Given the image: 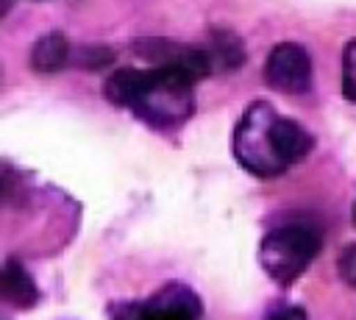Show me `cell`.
<instances>
[{
  "instance_id": "cell-8",
  "label": "cell",
  "mask_w": 356,
  "mask_h": 320,
  "mask_svg": "<svg viewBox=\"0 0 356 320\" xmlns=\"http://www.w3.org/2000/svg\"><path fill=\"white\" fill-rule=\"evenodd\" d=\"M203 50H206L211 67L220 64L222 70H234V67H239V64L245 61V47H242V42H239V36L231 33V31H217V33H211L209 47H203Z\"/></svg>"
},
{
  "instance_id": "cell-10",
  "label": "cell",
  "mask_w": 356,
  "mask_h": 320,
  "mask_svg": "<svg viewBox=\"0 0 356 320\" xmlns=\"http://www.w3.org/2000/svg\"><path fill=\"white\" fill-rule=\"evenodd\" d=\"M339 275L356 287V245H348L342 253H339Z\"/></svg>"
},
{
  "instance_id": "cell-5",
  "label": "cell",
  "mask_w": 356,
  "mask_h": 320,
  "mask_svg": "<svg viewBox=\"0 0 356 320\" xmlns=\"http://www.w3.org/2000/svg\"><path fill=\"white\" fill-rule=\"evenodd\" d=\"M264 83L281 95H300L312 86V58L295 42H278L264 61Z\"/></svg>"
},
{
  "instance_id": "cell-2",
  "label": "cell",
  "mask_w": 356,
  "mask_h": 320,
  "mask_svg": "<svg viewBox=\"0 0 356 320\" xmlns=\"http://www.w3.org/2000/svg\"><path fill=\"white\" fill-rule=\"evenodd\" d=\"M231 145L236 161L248 173L259 178H275L292 164L303 161L312 153L314 139L298 120L281 117L264 100H253L239 117Z\"/></svg>"
},
{
  "instance_id": "cell-6",
  "label": "cell",
  "mask_w": 356,
  "mask_h": 320,
  "mask_svg": "<svg viewBox=\"0 0 356 320\" xmlns=\"http://www.w3.org/2000/svg\"><path fill=\"white\" fill-rule=\"evenodd\" d=\"M0 292H3V301L11 303L14 309H31V306L39 301V289H36L31 273H28L17 259H8V262L3 264Z\"/></svg>"
},
{
  "instance_id": "cell-9",
  "label": "cell",
  "mask_w": 356,
  "mask_h": 320,
  "mask_svg": "<svg viewBox=\"0 0 356 320\" xmlns=\"http://www.w3.org/2000/svg\"><path fill=\"white\" fill-rule=\"evenodd\" d=\"M342 95L356 103V39H350L342 50Z\"/></svg>"
},
{
  "instance_id": "cell-3",
  "label": "cell",
  "mask_w": 356,
  "mask_h": 320,
  "mask_svg": "<svg viewBox=\"0 0 356 320\" xmlns=\"http://www.w3.org/2000/svg\"><path fill=\"white\" fill-rule=\"evenodd\" d=\"M320 231L309 223H286L264 234L259 245V264L261 270L281 287L298 281L312 259L320 253Z\"/></svg>"
},
{
  "instance_id": "cell-1",
  "label": "cell",
  "mask_w": 356,
  "mask_h": 320,
  "mask_svg": "<svg viewBox=\"0 0 356 320\" xmlns=\"http://www.w3.org/2000/svg\"><path fill=\"white\" fill-rule=\"evenodd\" d=\"M209 72L211 61L203 47L167 45V53L156 67L117 70L106 81L103 95L153 128H178L192 117L195 83Z\"/></svg>"
},
{
  "instance_id": "cell-12",
  "label": "cell",
  "mask_w": 356,
  "mask_h": 320,
  "mask_svg": "<svg viewBox=\"0 0 356 320\" xmlns=\"http://www.w3.org/2000/svg\"><path fill=\"white\" fill-rule=\"evenodd\" d=\"M353 223H356V203H353Z\"/></svg>"
},
{
  "instance_id": "cell-7",
  "label": "cell",
  "mask_w": 356,
  "mask_h": 320,
  "mask_svg": "<svg viewBox=\"0 0 356 320\" xmlns=\"http://www.w3.org/2000/svg\"><path fill=\"white\" fill-rule=\"evenodd\" d=\"M70 61H72V50L61 31H50L44 36H39L31 47V67L36 72H58Z\"/></svg>"
},
{
  "instance_id": "cell-11",
  "label": "cell",
  "mask_w": 356,
  "mask_h": 320,
  "mask_svg": "<svg viewBox=\"0 0 356 320\" xmlns=\"http://www.w3.org/2000/svg\"><path fill=\"white\" fill-rule=\"evenodd\" d=\"M270 320H306V312L300 306H286V309L275 312Z\"/></svg>"
},
{
  "instance_id": "cell-4",
  "label": "cell",
  "mask_w": 356,
  "mask_h": 320,
  "mask_svg": "<svg viewBox=\"0 0 356 320\" xmlns=\"http://www.w3.org/2000/svg\"><path fill=\"white\" fill-rule=\"evenodd\" d=\"M108 314L111 320H200L203 303L186 284L170 281L147 301L114 303Z\"/></svg>"
}]
</instances>
